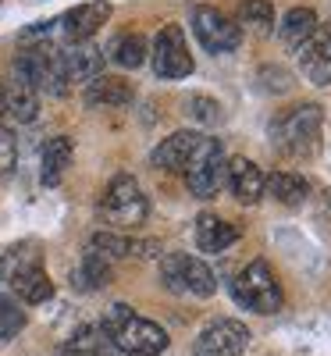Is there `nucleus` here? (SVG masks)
I'll return each mask as SVG.
<instances>
[{"label": "nucleus", "instance_id": "obj_1", "mask_svg": "<svg viewBox=\"0 0 331 356\" xmlns=\"http://www.w3.org/2000/svg\"><path fill=\"white\" fill-rule=\"evenodd\" d=\"M104 335L111 339L114 349H122L129 356H161L168 349V332L161 328L157 321H146L139 317L129 303H114L104 314Z\"/></svg>", "mask_w": 331, "mask_h": 356}, {"label": "nucleus", "instance_id": "obj_18", "mask_svg": "<svg viewBox=\"0 0 331 356\" xmlns=\"http://www.w3.org/2000/svg\"><path fill=\"white\" fill-rule=\"evenodd\" d=\"M264 193H271V200H278L282 207H303L310 196V182L296 171H275L264 175Z\"/></svg>", "mask_w": 331, "mask_h": 356}, {"label": "nucleus", "instance_id": "obj_9", "mask_svg": "<svg viewBox=\"0 0 331 356\" xmlns=\"http://www.w3.org/2000/svg\"><path fill=\"white\" fill-rule=\"evenodd\" d=\"M193 33L210 54H228L243 43V29L218 8H196L193 11Z\"/></svg>", "mask_w": 331, "mask_h": 356}, {"label": "nucleus", "instance_id": "obj_21", "mask_svg": "<svg viewBox=\"0 0 331 356\" xmlns=\"http://www.w3.org/2000/svg\"><path fill=\"white\" fill-rule=\"evenodd\" d=\"M182 289L200 296V300H207V296L218 292V282H214V271L200 260V257H189L182 253Z\"/></svg>", "mask_w": 331, "mask_h": 356}, {"label": "nucleus", "instance_id": "obj_13", "mask_svg": "<svg viewBox=\"0 0 331 356\" xmlns=\"http://www.w3.org/2000/svg\"><path fill=\"white\" fill-rule=\"evenodd\" d=\"M225 186L232 189V196H235L239 203L253 207V203L264 196V171H260L253 161H246V157H232V161L225 164Z\"/></svg>", "mask_w": 331, "mask_h": 356}, {"label": "nucleus", "instance_id": "obj_28", "mask_svg": "<svg viewBox=\"0 0 331 356\" xmlns=\"http://www.w3.org/2000/svg\"><path fill=\"white\" fill-rule=\"evenodd\" d=\"M18 161V146H15V136L0 125V175H8Z\"/></svg>", "mask_w": 331, "mask_h": 356}, {"label": "nucleus", "instance_id": "obj_16", "mask_svg": "<svg viewBox=\"0 0 331 356\" xmlns=\"http://www.w3.org/2000/svg\"><path fill=\"white\" fill-rule=\"evenodd\" d=\"M61 65L68 82H93L97 75H104V50H97L93 43H72L68 50H61Z\"/></svg>", "mask_w": 331, "mask_h": 356}, {"label": "nucleus", "instance_id": "obj_15", "mask_svg": "<svg viewBox=\"0 0 331 356\" xmlns=\"http://www.w3.org/2000/svg\"><path fill=\"white\" fill-rule=\"evenodd\" d=\"M86 107L104 111V107H129L136 100L132 82L118 79V75H97L93 82H86Z\"/></svg>", "mask_w": 331, "mask_h": 356}, {"label": "nucleus", "instance_id": "obj_5", "mask_svg": "<svg viewBox=\"0 0 331 356\" xmlns=\"http://www.w3.org/2000/svg\"><path fill=\"white\" fill-rule=\"evenodd\" d=\"M100 214L107 225H114L118 232H129V228H139L150 214V203L139 189V182L132 175H114L111 186L100 200Z\"/></svg>", "mask_w": 331, "mask_h": 356}, {"label": "nucleus", "instance_id": "obj_14", "mask_svg": "<svg viewBox=\"0 0 331 356\" xmlns=\"http://www.w3.org/2000/svg\"><path fill=\"white\" fill-rule=\"evenodd\" d=\"M200 132H171L168 139H161V146L150 154V164L161 168V171H186L189 157L196 154L200 146Z\"/></svg>", "mask_w": 331, "mask_h": 356}, {"label": "nucleus", "instance_id": "obj_19", "mask_svg": "<svg viewBox=\"0 0 331 356\" xmlns=\"http://www.w3.org/2000/svg\"><path fill=\"white\" fill-rule=\"evenodd\" d=\"M68 164H72V139H68V136L47 139L43 157H40V182H43V186H61Z\"/></svg>", "mask_w": 331, "mask_h": 356}, {"label": "nucleus", "instance_id": "obj_6", "mask_svg": "<svg viewBox=\"0 0 331 356\" xmlns=\"http://www.w3.org/2000/svg\"><path fill=\"white\" fill-rule=\"evenodd\" d=\"M225 150H221V139H210L203 136L196 154L189 157L186 164V182H189V193L200 196V200H210L218 196L221 186H225Z\"/></svg>", "mask_w": 331, "mask_h": 356}, {"label": "nucleus", "instance_id": "obj_7", "mask_svg": "<svg viewBox=\"0 0 331 356\" xmlns=\"http://www.w3.org/2000/svg\"><path fill=\"white\" fill-rule=\"evenodd\" d=\"M150 61H154V72L161 79H186L193 75V54L186 47V33L182 25H164L157 40H154V50H150Z\"/></svg>", "mask_w": 331, "mask_h": 356}, {"label": "nucleus", "instance_id": "obj_3", "mask_svg": "<svg viewBox=\"0 0 331 356\" xmlns=\"http://www.w3.org/2000/svg\"><path fill=\"white\" fill-rule=\"evenodd\" d=\"M321 125H324V111L317 104H299L271 125V139L285 157H310L317 150Z\"/></svg>", "mask_w": 331, "mask_h": 356}, {"label": "nucleus", "instance_id": "obj_24", "mask_svg": "<svg viewBox=\"0 0 331 356\" xmlns=\"http://www.w3.org/2000/svg\"><path fill=\"white\" fill-rule=\"evenodd\" d=\"M239 29H253V33L267 36L271 29H275V8H271V0H243L239 4Z\"/></svg>", "mask_w": 331, "mask_h": 356}, {"label": "nucleus", "instance_id": "obj_4", "mask_svg": "<svg viewBox=\"0 0 331 356\" xmlns=\"http://www.w3.org/2000/svg\"><path fill=\"white\" fill-rule=\"evenodd\" d=\"M232 296H235V303L239 307H246L253 314H278L282 303H285V296H282V282L275 278V271H271V264L267 260H253L246 264L243 271L235 275L232 282Z\"/></svg>", "mask_w": 331, "mask_h": 356}, {"label": "nucleus", "instance_id": "obj_10", "mask_svg": "<svg viewBox=\"0 0 331 356\" xmlns=\"http://www.w3.org/2000/svg\"><path fill=\"white\" fill-rule=\"evenodd\" d=\"M4 86V114H11L15 122H36V114H40V89L36 82L29 79L18 65H11V79L8 82H0Z\"/></svg>", "mask_w": 331, "mask_h": 356}, {"label": "nucleus", "instance_id": "obj_2", "mask_svg": "<svg viewBox=\"0 0 331 356\" xmlns=\"http://www.w3.org/2000/svg\"><path fill=\"white\" fill-rule=\"evenodd\" d=\"M0 275H4V282L15 292L18 303L40 307L54 296V282L43 267V253L36 243H15L4 253V260H0Z\"/></svg>", "mask_w": 331, "mask_h": 356}, {"label": "nucleus", "instance_id": "obj_22", "mask_svg": "<svg viewBox=\"0 0 331 356\" xmlns=\"http://www.w3.org/2000/svg\"><path fill=\"white\" fill-rule=\"evenodd\" d=\"M146 54H150V47L139 33H125V36H118L111 43V61L118 68H139L146 61Z\"/></svg>", "mask_w": 331, "mask_h": 356}, {"label": "nucleus", "instance_id": "obj_20", "mask_svg": "<svg viewBox=\"0 0 331 356\" xmlns=\"http://www.w3.org/2000/svg\"><path fill=\"white\" fill-rule=\"evenodd\" d=\"M314 29H317V15H314L310 8H292V11H285V18H282V25H278V36H282L285 47L299 50V47L310 40Z\"/></svg>", "mask_w": 331, "mask_h": 356}, {"label": "nucleus", "instance_id": "obj_26", "mask_svg": "<svg viewBox=\"0 0 331 356\" xmlns=\"http://www.w3.org/2000/svg\"><path fill=\"white\" fill-rule=\"evenodd\" d=\"M186 111L196 118V122H203V125H218L221 118H225V114H221V104L210 100V97H189Z\"/></svg>", "mask_w": 331, "mask_h": 356}, {"label": "nucleus", "instance_id": "obj_17", "mask_svg": "<svg viewBox=\"0 0 331 356\" xmlns=\"http://www.w3.org/2000/svg\"><path fill=\"white\" fill-rule=\"evenodd\" d=\"M239 239V228L218 214H200L196 218V246L200 253H225Z\"/></svg>", "mask_w": 331, "mask_h": 356}, {"label": "nucleus", "instance_id": "obj_11", "mask_svg": "<svg viewBox=\"0 0 331 356\" xmlns=\"http://www.w3.org/2000/svg\"><path fill=\"white\" fill-rule=\"evenodd\" d=\"M299 68H303L307 82L331 86V29L328 25H317L310 40L299 47Z\"/></svg>", "mask_w": 331, "mask_h": 356}, {"label": "nucleus", "instance_id": "obj_29", "mask_svg": "<svg viewBox=\"0 0 331 356\" xmlns=\"http://www.w3.org/2000/svg\"><path fill=\"white\" fill-rule=\"evenodd\" d=\"M0 118H4V86H0Z\"/></svg>", "mask_w": 331, "mask_h": 356}, {"label": "nucleus", "instance_id": "obj_27", "mask_svg": "<svg viewBox=\"0 0 331 356\" xmlns=\"http://www.w3.org/2000/svg\"><path fill=\"white\" fill-rule=\"evenodd\" d=\"M260 79H264V89H267V93H289V89H292V75H289L282 65L264 68Z\"/></svg>", "mask_w": 331, "mask_h": 356}, {"label": "nucleus", "instance_id": "obj_8", "mask_svg": "<svg viewBox=\"0 0 331 356\" xmlns=\"http://www.w3.org/2000/svg\"><path fill=\"white\" fill-rule=\"evenodd\" d=\"M250 328L235 317H221V321H210L207 328L196 335L193 356H243L250 346Z\"/></svg>", "mask_w": 331, "mask_h": 356}, {"label": "nucleus", "instance_id": "obj_23", "mask_svg": "<svg viewBox=\"0 0 331 356\" xmlns=\"http://www.w3.org/2000/svg\"><path fill=\"white\" fill-rule=\"evenodd\" d=\"M75 278H79L82 289H104V285H111V278H114V267H111V260H104L100 253L86 250Z\"/></svg>", "mask_w": 331, "mask_h": 356}, {"label": "nucleus", "instance_id": "obj_25", "mask_svg": "<svg viewBox=\"0 0 331 356\" xmlns=\"http://www.w3.org/2000/svg\"><path fill=\"white\" fill-rule=\"evenodd\" d=\"M25 328V310L15 296H0V342H11Z\"/></svg>", "mask_w": 331, "mask_h": 356}, {"label": "nucleus", "instance_id": "obj_12", "mask_svg": "<svg viewBox=\"0 0 331 356\" xmlns=\"http://www.w3.org/2000/svg\"><path fill=\"white\" fill-rule=\"evenodd\" d=\"M107 18H111V4H107V0H89V4L72 8L65 18H57V25H61V33H65L68 43H89Z\"/></svg>", "mask_w": 331, "mask_h": 356}]
</instances>
